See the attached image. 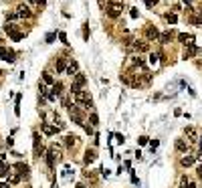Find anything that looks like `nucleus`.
<instances>
[{
	"label": "nucleus",
	"instance_id": "nucleus-1",
	"mask_svg": "<svg viewBox=\"0 0 202 188\" xmlns=\"http://www.w3.org/2000/svg\"><path fill=\"white\" fill-rule=\"evenodd\" d=\"M75 99H77V103H83V105H87V107H91V97H89L87 91H83V89H79V91H75Z\"/></svg>",
	"mask_w": 202,
	"mask_h": 188
},
{
	"label": "nucleus",
	"instance_id": "nucleus-2",
	"mask_svg": "<svg viewBox=\"0 0 202 188\" xmlns=\"http://www.w3.org/2000/svg\"><path fill=\"white\" fill-rule=\"evenodd\" d=\"M87 83V79H85V75L83 73H77L75 75V83H73V87H71V93H75V91H79L83 85Z\"/></svg>",
	"mask_w": 202,
	"mask_h": 188
},
{
	"label": "nucleus",
	"instance_id": "nucleus-3",
	"mask_svg": "<svg viewBox=\"0 0 202 188\" xmlns=\"http://www.w3.org/2000/svg\"><path fill=\"white\" fill-rule=\"evenodd\" d=\"M196 53H198V47H196L194 43H188V45H186V53H184V57L190 59V57H194Z\"/></svg>",
	"mask_w": 202,
	"mask_h": 188
},
{
	"label": "nucleus",
	"instance_id": "nucleus-4",
	"mask_svg": "<svg viewBox=\"0 0 202 188\" xmlns=\"http://www.w3.org/2000/svg\"><path fill=\"white\" fill-rule=\"evenodd\" d=\"M146 37H148L150 40H154V39L160 37V33H158V28H156V27H148V28H146Z\"/></svg>",
	"mask_w": 202,
	"mask_h": 188
},
{
	"label": "nucleus",
	"instance_id": "nucleus-5",
	"mask_svg": "<svg viewBox=\"0 0 202 188\" xmlns=\"http://www.w3.org/2000/svg\"><path fill=\"white\" fill-rule=\"evenodd\" d=\"M55 67H57V71H59V73H63V71H67V59H63V57H61V59H57V63H55Z\"/></svg>",
	"mask_w": 202,
	"mask_h": 188
},
{
	"label": "nucleus",
	"instance_id": "nucleus-6",
	"mask_svg": "<svg viewBox=\"0 0 202 188\" xmlns=\"http://www.w3.org/2000/svg\"><path fill=\"white\" fill-rule=\"evenodd\" d=\"M0 57L4 61H8V63H14V53H8L6 49H0Z\"/></svg>",
	"mask_w": 202,
	"mask_h": 188
},
{
	"label": "nucleus",
	"instance_id": "nucleus-7",
	"mask_svg": "<svg viewBox=\"0 0 202 188\" xmlns=\"http://www.w3.org/2000/svg\"><path fill=\"white\" fill-rule=\"evenodd\" d=\"M61 128H53V126H49V123H43V132L47 135H53V134H57Z\"/></svg>",
	"mask_w": 202,
	"mask_h": 188
},
{
	"label": "nucleus",
	"instance_id": "nucleus-8",
	"mask_svg": "<svg viewBox=\"0 0 202 188\" xmlns=\"http://www.w3.org/2000/svg\"><path fill=\"white\" fill-rule=\"evenodd\" d=\"M16 170H20V176H24V178H28V166H27V164H22V162H18V164H16Z\"/></svg>",
	"mask_w": 202,
	"mask_h": 188
},
{
	"label": "nucleus",
	"instance_id": "nucleus-9",
	"mask_svg": "<svg viewBox=\"0 0 202 188\" xmlns=\"http://www.w3.org/2000/svg\"><path fill=\"white\" fill-rule=\"evenodd\" d=\"M18 16H22V18H28V16H30V8L24 6V4H22V6H18Z\"/></svg>",
	"mask_w": 202,
	"mask_h": 188
},
{
	"label": "nucleus",
	"instance_id": "nucleus-10",
	"mask_svg": "<svg viewBox=\"0 0 202 188\" xmlns=\"http://www.w3.org/2000/svg\"><path fill=\"white\" fill-rule=\"evenodd\" d=\"M71 117H73L77 123H83V117H81V113L77 111V107H71Z\"/></svg>",
	"mask_w": 202,
	"mask_h": 188
},
{
	"label": "nucleus",
	"instance_id": "nucleus-11",
	"mask_svg": "<svg viewBox=\"0 0 202 188\" xmlns=\"http://www.w3.org/2000/svg\"><path fill=\"white\" fill-rule=\"evenodd\" d=\"M8 170H10V166H6V164H4V162L0 160V176H8V174H10V172H8Z\"/></svg>",
	"mask_w": 202,
	"mask_h": 188
},
{
	"label": "nucleus",
	"instance_id": "nucleus-12",
	"mask_svg": "<svg viewBox=\"0 0 202 188\" xmlns=\"http://www.w3.org/2000/svg\"><path fill=\"white\" fill-rule=\"evenodd\" d=\"M194 156H186V158H182V166H192L194 164Z\"/></svg>",
	"mask_w": 202,
	"mask_h": 188
},
{
	"label": "nucleus",
	"instance_id": "nucleus-13",
	"mask_svg": "<svg viewBox=\"0 0 202 188\" xmlns=\"http://www.w3.org/2000/svg\"><path fill=\"white\" fill-rule=\"evenodd\" d=\"M93 160H95V152H93V150H87V152H85V162L91 164Z\"/></svg>",
	"mask_w": 202,
	"mask_h": 188
},
{
	"label": "nucleus",
	"instance_id": "nucleus-14",
	"mask_svg": "<svg viewBox=\"0 0 202 188\" xmlns=\"http://www.w3.org/2000/svg\"><path fill=\"white\" fill-rule=\"evenodd\" d=\"M43 81H45V83H49V85H55V81H53V75H51V73H47V71L43 73Z\"/></svg>",
	"mask_w": 202,
	"mask_h": 188
},
{
	"label": "nucleus",
	"instance_id": "nucleus-15",
	"mask_svg": "<svg viewBox=\"0 0 202 188\" xmlns=\"http://www.w3.org/2000/svg\"><path fill=\"white\" fill-rule=\"evenodd\" d=\"M170 39H172V33H170V30H168V33H164V34L160 37L162 45H168V43H170Z\"/></svg>",
	"mask_w": 202,
	"mask_h": 188
},
{
	"label": "nucleus",
	"instance_id": "nucleus-16",
	"mask_svg": "<svg viewBox=\"0 0 202 188\" xmlns=\"http://www.w3.org/2000/svg\"><path fill=\"white\" fill-rule=\"evenodd\" d=\"M178 40H180V43H184V45H188L186 40H192V37H190V34H186V33H180V34H178Z\"/></svg>",
	"mask_w": 202,
	"mask_h": 188
},
{
	"label": "nucleus",
	"instance_id": "nucleus-17",
	"mask_svg": "<svg viewBox=\"0 0 202 188\" xmlns=\"http://www.w3.org/2000/svg\"><path fill=\"white\" fill-rule=\"evenodd\" d=\"M75 71H77V63H75V61H71V63H69V67H67V73L71 75V77H73Z\"/></svg>",
	"mask_w": 202,
	"mask_h": 188
},
{
	"label": "nucleus",
	"instance_id": "nucleus-18",
	"mask_svg": "<svg viewBox=\"0 0 202 188\" xmlns=\"http://www.w3.org/2000/svg\"><path fill=\"white\" fill-rule=\"evenodd\" d=\"M135 49H137V51H148V43H144V40H137V43H135Z\"/></svg>",
	"mask_w": 202,
	"mask_h": 188
},
{
	"label": "nucleus",
	"instance_id": "nucleus-19",
	"mask_svg": "<svg viewBox=\"0 0 202 188\" xmlns=\"http://www.w3.org/2000/svg\"><path fill=\"white\" fill-rule=\"evenodd\" d=\"M75 140H77V135H67V138H65V144L71 148V146H75Z\"/></svg>",
	"mask_w": 202,
	"mask_h": 188
},
{
	"label": "nucleus",
	"instance_id": "nucleus-20",
	"mask_svg": "<svg viewBox=\"0 0 202 188\" xmlns=\"http://www.w3.org/2000/svg\"><path fill=\"white\" fill-rule=\"evenodd\" d=\"M186 135L190 138V142H196V132H194L192 128H188V129H186Z\"/></svg>",
	"mask_w": 202,
	"mask_h": 188
},
{
	"label": "nucleus",
	"instance_id": "nucleus-21",
	"mask_svg": "<svg viewBox=\"0 0 202 188\" xmlns=\"http://www.w3.org/2000/svg\"><path fill=\"white\" fill-rule=\"evenodd\" d=\"M16 182H20V176H18V174H10V178H8V184H16Z\"/></svg>",
	"mask_w": 202,
	"mask_h": 188
},
{
	"label": "nucleus",
	"instance_id": "nucleus-22",
	"mask_svg": "<svg viewBox=\"0 0 202 188\" xmlns=\"http://www.w3.org/2000/svg\"><path fill=\"white\" fill-rule=\"evenodd\" d=\"M176 150H180V152H184V150H186V144H184L182 140H178V142H176Z\"/></svg>",
	"mask_w": 202,
	"mask_h": 188
},
{
	"label": "nucleus",
	"instance_id": "nucleus-23",
	"mask_svg": "<svg viewBox=\"0 0 202 188\" xmlns=\"http://www.w3.org/2000/svg\"><path fill=\"white\" fill-rule=\"evenodd\" d=\"M89 121H91V126H97V121H99L97 113H91V115H89Z\"/></svg>",
	"mask_w": 202,
	"mask_h": 188
},
{
	"label": "nucleus",
	"instance_id": "nucleus-24",
	"mask_svg": "<svg viewBox=\"0 0 202 188\" xmlns=\"http://www.w3.org/2000/svg\"><path fill=\"white\" fill-rule=\"evenodd\" d=\"M166 18H168V22H172V24H174L176 20H178V16H176V14H166Z\"/></svg>",
	"mask_w": 202,
	"mask_h": 188
},
{
	"label": "nucleus",
	"instance_id": "nucleus-25",
	"mask_svg": "<svg viewBox=\"0 0 202 188\" xmlns=\"http://www.w3.org/2000/svg\"><path fill=\"white\" fill-rule=\"evenodd\" d=\"M55 39H57V33H49L47 34V43H53Z\"/></svg>",
	"mask_w": 202,
	"mask_h": 188
},
{
	"label": "nucleus",
	"instance_id": "nucleus-26",
	"mask_svg": "<svg viewBox=\"0 0 202 188\" xmlns=\"http://www.w3.org/2000/svg\"><path fill=\"white\" fill-rule=\"evenodd\" d=\"M150 63H152V65H156V63H158V55H156V53L150 55Z\"/></svg>",
	"mask_w": 202,
	"mask_h": 188
},
{
	"label": "nucleus",
	"instance_id": "nucleus-27",
	"mask_svg": "<svg viewBox=\"0 0 202 188\" xmlns=\"http://www.w3.org/2000/svg\"><path fill=\"white\" fill-rule=\"evenodd\" d=\"M59 39H61V43H65V45H69V43H67V34H65V33H59Z\"/></svg>",
	"mask_w": 202,
	"mask_h": 188
},
{
	"label": "nucleus",
	"instance_id": "nucleus-28",
	"mask_svg": "<svg viewBox=\"0 0 202 188\" xmlns=\"http://www.w3.org/2000/svg\"><path fill=\"white\" fill-rule=\"evenodd\" d=\"M137 142H140V146H146V144H148V138H146V135H141Z\"/></svg>",
	"mask_w": 202,
	"mask_h": 188
},
{
	"label": "nucleus",
	"instance_id": "nucleus-29",
	"mask_svg": "<svg viewBox=\"0 0 202 188\" xmlns=\"http://www.w3.org/2000/svg\"><path fill=\"white\" fill-rule=\"evenodd\" d=\"M146 4L152 8V6H156V4H158V0H146Z\"/></svg>",
	"mask_w": 202,
	"mask_h": 188
},
{
	"label": "nucleus",
	"instance_id": "nucleus-30",
	"mask_svg": "<svg viewBox=\"0 0 202 188\" xmlns=\"http://www.w3.org/2000/svg\"><path fill=\"white\" fill-rule=\"evenodd\" d=\"M0 188H10V184H6V182H0Z\"/></svg>",
	"mask_w": 202,
	"mask_h": 188
},
{
	"label": "nucleus",
	"instance_id": "nucleus-31",
	"mask_svg": "<svg viewBox=\"0 0 202 188\" xmlns=\"http://www.w3.org/2000/svg\"><path fill=\"white\" fill-rule=\"evenodd\" d=\"M198 176L202 178V166H198Z\"/></svg>",
	"mask_w": 202,
	"mask_h": 188
},
{
	"label": "nucleus",
	"instance_id": "nucleus-32",
	"mask_svg": "<svg viewBox=\"0 0 202 188\" xmlns=\"http://www.w3.org/2000/svg\"><path fill=\"white\" fill-rule=\"evenodd\" d=\"M75 188H85V186H83V184H77V186H75Z\"/></svg>",
	"mask_w": 202,
	"mask_h": 188
},
{
	"label": "nucleus",
	"instance_id": "nucleus-33",
	"mask_svg": "<svg viewBox=\"0 0 202 188\" xmlns=\"http://www.w3.org/2000/svg\"><path fill=\"white\" fill-rule=\"evenodd\" d=\"M188 188H196V184H188Z\"/></svg>",
	"mask_w": 202,
	"mask_h": 188
},
{
	"label": "nucleus",
	"instance_id": "nucleus-34",
	"mask_svg": "<svg viewBox=\"0 0 202 188\" xmlns=\"http://www.w3.org/2000/svg\"><path fill=\"white\" fill-rule=\"evenodd\" d=\"M36 2H39V4H45V0H36Z\"/></svg>",
	"mask_w": 202,
	"mask_h": 188
},
{
	"label": "nucleus",
	"instance_id": "nucleus-35",
	"mask_svg": "<svg viewBox=\"0 0 202 188\" xmlns=\"http://www.w3.org/2000/svg\"><path fill=\"white\" fill-rule=\"evenodd\" d=\"M184 2H192V0H184Z\"/></svg>",
	"mask_w": 202,
	"mask_h": 188
},
{
	"label": "nucleus",
	"instance_id": "nucleus-36",
	"mask_svg": "<svg viewBox=\"0 0 202 188\" xmlns=\"http://www.w3.org/2000/svg\"><path fill=\"white\" fill-rule=\"evenodd\" d=\"M28 2H33V0H28Z\"/></svg>",
	"mask_w": 202,
	"mask_h": 188
}]
</instances>
